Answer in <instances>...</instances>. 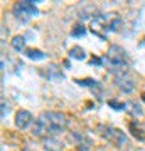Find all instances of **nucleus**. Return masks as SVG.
<instances>
[{
  "instance_id": "f257e3e1",
  "label": "nucleus",
  "mask_w": 145,
  "mask_h": 151,
  "mask_svg": "<svg viewBox=\"0 0 145 151\" xmlns=\"http://www.w3.org/2000/svg\"><path fill=\"white\" fill-rule=\"evenodd\" d=\"M39 118L42 119L44 126H46V136H54L64 133L66 126L69 124V119L66 118V114L63 113H56V111H47V113H42Z\"/></svg>"
},
{
  "instance_id": "f03ea898",
  "label": "nucleus",
  "mask_w": 145,
  "mask_h": 151,
  "mask_svg": "<svg viewBox=\"0 0 145 151\" xmlns=\"http://www.w3.org/2000/svg\"><path fill=\"white\" fill-rule=\"evenodd\" d=\"M106 62L110 65L111 72L117 74H123L127 72V67H128V55H127V50L120 45H111L110 50L106 54Z\"/></svg>"
},
{
  "instance_id": "7ed1b4c3",
  "label": "nucleus",
  "mask_w": 145,
  "mask_h": 151,
  "mask_svg": "<svg viewBox=\"0 0 145 151\" xmlns=\"http://www.w3.org/2000/svg\"><path fill=\"white\" fill-rule=\"evenodd\" d=\"M12 12H14L15 19H19V20H22V22H27L31 17H36L39 14L36 4H34V2H31V0L17 2L15 5H14V9H12Z\"/></svg>"
},
{
  "instance_id": "20e7f679",
  "label": "nucleus",
  "mask_w": 145,
  "mask_h": 151,
  "mask_svg": "<svg viewBox=\"0 0 145 151\" xmlns=\"http://www.w3.org/2000/svg\"><path fill=\"white\" fill-rule=\"evenodd\" d=\"M98 131L101 133V136L105 139L111 141L115 146H122L127 143V136H125L123 131L117 129V128H113V126H100Z\"/></svg>"
},
{
  "instance_id": "39448f33",
  "label": "nucleus",
  "mask_w": 145,
  "mask_h": 151,
  "mask_svg": "<svg viewBox=\"0 0 145 151\" xmlns=\"http://www.w3.org/2000/svg\"><path fill=\"white\" fill-rule=\"evenodd\" d=\"M115 84H117V87H118L122 92H125V94H130V92L135 91V82L128 76V72L115 76Z\"/></svg>"
},
{
  "instance_id": "423d86ee",
  "label": "nucleus",
  "mask_w": 145,
  "mask_h": 151,
  "mask_svg": "<svg viewBox=\"0 0 145 151\" xmlns=\"http://www.w3.org/2000/svg\"><path fill=\"white\" fill-rule=\"evenodd\" d=\"M32 123H34V118H32V114H31V111L20 109V111L15 114V126L19 129H27Z\"/></svg>"
},
{
  "instance_id": "0eeeda50",
  "label": "nucleus",
  "mask_w": 145,
  "mask_h": 151,
  "mask_svg": "<svg viewBox=\"0 0 145 151\" xmlns=\"http://www.w3.org/2000/svg\"><path fill=\"white\" fill-rule=\"evenodd\" d=\"M101 17L108 30H118L120 25H122V19L118 17V14H106V15H101Z\"/></svg>"
},
{
  "instance_id": "6e6552de",
  "label": "nucleus",
  "mask_w": 145,
  "mask_h": 151,
  "mask_svg": "<svg viewBox=\"0 0 145 151\" xmlns=\"http://www.w3.org/2000/svg\"><path fill=\"white\" fill-rule=\"evenodd\" d=\"M26 55L32 60H44L46 59V54H44L42 50H39V49H27Z\"/></svg>"
},
{
  "instance_id": "1a4fd4ad",
  "label": "nucleus",
  "mask_w": 145,
  "mask_h": 151,
  "mask_svg": "<svg viewBox=\"0 0 145 151\" xmlns=\"http://www.w3.org/2000/svg\"><path fill=\"white\" fill-rule=\"evenodd\" d=\"M69 57L71 59H76V60H83L86 57V52L79 47V45H74V47L69 50Z\"/></svg>"
},
{
  "instance_id": "9d476101",
  "label": "nucleus",
  "mask_w": 145,
  "mask_h": 151,
  "mask_svg": "<svg viewBox=\"0 0 145 151\" xmlns=\"http://www.w3.org/2000/svg\"><path fill=\"white\" fill-rule=\"evenodd\" d=\"M12 47L15 49L17 52H20L26 49V39L22 37V35H15V37L12 39Z\"/></svg>"
},
{
  "instance_id": "9b49d317",
  "label": "nucleus",
  "mask_w": 145,
  "mask_h": 151,
  "mask_svg": "<svg viewBox=\"0 0 145 151\" xmlns=\"http://www.w3.org/2000/svg\"><path fill=\"white\" fill-rule=\"evenodd\" d=\"M130 133H132V134H133L137 139H144V138H145L144 129H140L137 123H130Z\"/></svg>"
},
{
  "instance_id": "f8f14e48",
  "label": "nucleus",
  "mask_w": 145,
  "mask_h": 151,
  "mask_svg": "<svg viewBox=\"0 0 145 151\" xmlns=\"http://www.w3.org/2000/svg\"><path fill=\"white\" fill-rule=\"evenodd\" d=\"M46 150L49 151H59L61 150V143L56 138H49L47 141H46Z\"/></svg>"
},
{
  "instance_id": "ddd939ff",
  "label": "nucleus",
  "mask_w": 145,
  "mask_h": 151,
  "mask_svg": "<svg viewBox=\"0 0 145 151\" xmlns=\"http://www.w3.org/2000/svg\"><path fill=\"white\" fill-rule=\"evenodd\" d=\"M85 34H86V27H85V25H74L73 30H71V35H73V37H83Z\"/></svg>"
},
{
  "instance_id": "4468645a",
  "label": "nucleus",
  "mask_w": 145,
  "mask_h": 151,
  "mask_svg": "<svg viewBox=\"0 0 145 151\" xmlns=\"http://www.w3.org/2000/svg\"><path fill=\"white\" fill-rule=\"evenodd\" d=\"M108 106L113 108L115 111H123V109L127 108V104L125 103H120V101H115V99H110V101H108Z\"/></svg>"
},
{
  "instance_id": "2eb2a0df",
  "label": "nucleus",
  "mask_w": 145,
  "mask_h": 151,
  "mask_svg": "<svg viewBox=\"0 0 145 151\" xmlns=\"http://www.w3.org/2000/svg\"><path fill=\"white\" fill-rule=\"evenodd\" d=\"M49 79H63L64 76L61 74V72H58V69H56V65H51L49 67V74H47Z\"/></svg>"
},
{
  "instance_id": "dca6fc26",
  "label": "nucleus",
  "mask_w": 145,
  "mask_h": 151,
  "mask_svg": "<svg viewBox=\"0 0 145 151\" xmlns=\"http://www.w3.org/2000/svg\"><path fill=\"white\" fill-rule=\"evenodd\" d=\"M79 86H88V87H96V81L95 79H79V81H76Z\"/></svg>"
},
{
  "instance_id": "f3484780",
  "label": "nucleus",
  "mask_w": 145,
  "mask_h": 151,
  "mask_svg": "<svg viewBox=\"0 0 145 151\" xmlns=\"http://www.w3.org/2000/svg\"><path fill=\"white\" fill-rule=\"evenodd\" d=\"M128 108H132V114H135V116H140L142 114V109H140V106L137 103H130Z\"/></svg>"
},
{
  "instance_id": "a211bd4d",
  "label": "nucleus",
  "mask_w": 145,
  "mask_h": 151,
  "mask_svg": "<svg viewBox=\"0 0 145 151\" xmlns=\"http://www.w3.org/2000/svg\"><path fill=\"white\" fill-rule=\"evenodd\" d=\"M7 114H9V108L5 106V103H2V118H5Z\"/></svg>"
},
{
  "instance_id": "6ab92c4d",
  "label": "nucleus",
  "mask_w": 145,
  "mask_h": 151,
  "mask_svg": "<svg viewBox=\"0 0 145 151\" xmlns=\"http://www.w3.org/2000/svg\"><path fill=\"white\" fill-rule=\"evenodd\" d=\"M103 62V59H93L91 60V64H101Z\"/></svg>"
},
{
  "instance_id": "aec40b11",
  "label": "nucleus",
  "mask_w": 145,
  "mask_h": 151,
  "mask_svg": "<svg viewBox=\"0 0 145 151\" xmlns=\"http://www.w3.org/2000/svg\"><path fill=\"white\" fill-rule=\"evenodd\" d=\"M142 101H144V103H145V92H144V94H142Z\"/></svg>"
}]
</instances>
